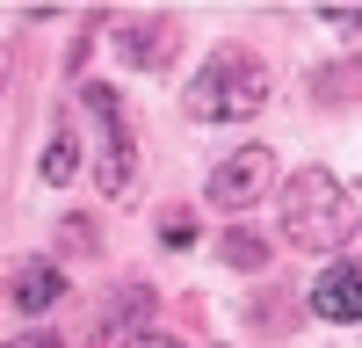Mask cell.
Listing matches in <instances>:
<instances>
[{"mask_svg":"<svg viewBox=\"0 0 362 348\" xmlns=\"http://www.w3.org/2000/svg\"><path fill=\"white\" fill-rule=\"evenodd\" d=\"M268 102V66L254 51H210L196 80H189V116H203V124H247V116Z\"/></svg>","mask_w":362,"mask_h":348,"instance_id":"obj_1","label":"cell"},{"mask_svg":"<svg viewBox=\"0 0 362 348\" xmlns=\"http://www.w3.org/2000/svg\"><path fill=\"white\" fill-rule=\"evenodd\" d=\"M283 232L297 247H341L355 232V196L326 167H305L297 182H283Z\"/></svg>","mask_w":362,"mask_h":348,"instance_id":"obj_2","label":"cell"},{"mask_svg":"<svg viewBox=\"0 0 362 348\" xmlns=\"http://www.w3.org/2000/svg\"><path fill=\"white\" fill-rule=\"evenodd\" d=\"M268 182H276V153L268 145H239V153H225L218 167H210V203L218 211H247L254 196H268Z\"/></svg>","mask_w":362,"mask_h":348,"instance_id":"obj_3","label":"cell"},{"mask_svg":"<svg viewBox=\"0 0 362 348\" xmlns=\"http://www.w3.org/2000/svg\"><path fill=\"white\" fill-rule=\"evenodd\" d=\"M87 109L102 116V189L109 196H131L138 189V153H131L124 116H116V95H109V87H87Z\"/></svg>","mask_w":362,"mask_h":348,"instance_id":"obj_4","label":"cell"},{"mask_svg":"<svg viewBox=\"0 0 362 348\" xmlns=\"http://www.w3.org/2000/svg\"><path fill=\"white\" fill-rule=\"evenodd\" d=\"M312 312L334 319V327L362 319V261H326L319 283H312Z\"/></svg>","mask_w":362,"mask_h":348,"instance_id":"obj_5","label":"cell"},{"mask_svg":"<svg viewBox=\"0 0 362 348\" xmlns=\"http://www.w3.org/2000/svg\"><path fill=\"white\" fill-rule=\"evenodd\" d=\"M8 298H15L22 312H51L58 298H66V276H58L51 261H22V269L8 276Z\"/></svg>","mask_w":362,"mask_h":348,"instance_id":"obj_6","label":"cell"},{"mask_svg":"<svg viewBox=\"0 0 362 348\" xmlns=\"http://www.w3.org/2000/svg\"><path fill=\"white\" fill-rule=\"evenodd\" d=\"M124 51H131V58H160V51H167V22H131V29H124Z\"/></svg>","mask_w":362,"mask_h":348,"instance_id":"obj_7","label":"cell"},{"mask_svg":"<svg viewBox=\"0 0 362 348\" xmlns=\"http://www.w3.org/2000/svg\"><path fill=\"white\" fill-rule=\"evenodd\" d=\"M73 167H80V145L73 138H51L44 145V182H73Z\"/></svg>","mask_w":362,"mask_h":348,"instance_id":"obj_8","label":"cell"},{"mask_svg":"<svg viewBox=\"0 0 362 348\" xmlns=\"http://www.w3.org/2000/svg\"><path fill=\"white\" fill-rule=\"evenodd\" d=\"M225 261H232V269H261L268 247L254 240V232H225Z\"/></svg>","mask_w":362,"mask_h":348,"instance_id":"obj_9","label":"cell"},{"mask_svg":"<svg viewBox=\"0 0 362 348\" xmlns=\"http://www.w3.org/2000/svg\"><path fill=\"white\" fill-rule=\"evenodd\" d=\"M160 240H167V247H189V240H196V218H181V211H174V218L160 225Z\"/></svg>","mask_w":362,"mask_h":348,"instance_id":"obj_10","label":"cell"},{"mask_svg":"<svg viewBox=\"0 0 362 348\" xmlns=\"http://www.w3.org/2000/svg\"><path fill=\"white\" fill-rule=\"evenodd\" d=\"M8 348H58V334H15Z\"/></svg>","mask_w":362,"mask_h":348,"instance_id":"obj_11","label":"cell"},{"mask_svg":"<svg viewBox=\"0 0 362 348\" xmlns=\"http://www.w3.org/2000/svg\"><path fill=\"white\" fill-rule=\"evenodd\" d=\"M131 348H181V341H167V334H145V341H131Z\"/></svg>","mask_w":362,"mask_h":348,"instance_id":"obj_12","label":"cell"}]
</instances>
